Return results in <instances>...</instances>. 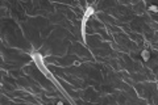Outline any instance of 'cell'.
<instances>
[{"mask_svg":"<svg viewBox=\"0 0 158 105\" xmlns=\"http://www.w3.org/2000/svg\"><path fill=\"white\" fill-rule=\"evenodd\" d=\"M92 13H94V8L92 7H88L86 13H85V16H83V21H82V36L83 37H85V26H86V22H87L88 17H90Z\"/></svg>","mask_w":158,"mask_h":105,"instance_id":"obj_2","label":"cell"},{"mask_svg":"<svg viewBox=\"0 0 158 105\" xmlns=\"http://www.w3.org/2000/svg\"><path fill=\"white\" fill-rule=\"evenodd\" d=\"M33 61H34V63L38 66V68L41 70V71H44L46 75H48V70H46V67H45V64H44V61H42V57L40 55V54H37V53H34L33 54Z\"/></svg>","mask_w":158,"mask_h":105,"instance_id":"obj_1","label":"cell"},{"mask_svg":"<svg viewBox=\"0 0 158 105\" xmlns=\"http://www.w3.org/2000/svg\"><path fill=\"white\" fill-rule=\"evenodd\" d=\"M149 58H150L149 51H148V50H144V51H142V59H144V61H148Z\"/></svg>","mask_w":158,"mask_h":105,"instance_id":"obj_3","label":"cell"},{"mask_svg":"<svg viewBox=\"0 0 158 105\" xmlns=\"http://www.w3.org/2000/svg\"><path fill=\"white\" fill-rule=\"evenodd\" d=\"M150 9L153 12H158V7H156V6H150Z\"/></svg>","mask_w":158,"mask_h":105,"instance_id":"obj_4","label":"cell"}]
</instances>
